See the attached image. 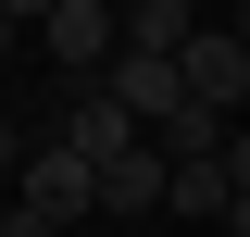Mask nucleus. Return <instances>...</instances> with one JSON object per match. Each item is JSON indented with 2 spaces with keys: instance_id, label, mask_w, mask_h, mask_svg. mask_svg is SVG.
I'll return each mask as SVG.
<instances>
[{
  "instance_id": "3",
  "label": "nucleus",
  "mask_w": 250,
  "mask_h": 237,
  "mask_svg": "<svg viewBox=\"0 0 250 237\" xmlns=\"http://www.w3.org/2000/svg\"><path fill=\"white\" fill-rule=\"evenodd\" d=\"M100 88H113L138 125H175V113H188V62H163V50H125L113 75H100Z\"/></svg>"
},
{
  "instance_id": "8",
  "label": "nucleus",
  "mask_w": 250,
  "mask_h": 237,
  "mask_svg": "<svg viewBox=\"0 0 250 237\" xmlns=\"http://www.w3.org/2000/svg\"><path fill=\"white\" fill-rule=\"evenodd\" d=\"M13 38H25V25H13V13H0V50H13Z\"/></svg>"
},
{
  "instance_id": "11",
  "label": "nucleus",
  "mask_w": 250,
  "mask_h": 237,
  "mask_svg": "<svg viewBox=\"0 0 250 237\" xmlns=\"http://www.w3.org/2000/svg\"><path fill=\"white\" fill-rule=\"evenodd\" d=\"M100 237H138V225H100Z\"/></svg>"
},
{
  "instance_id": "9",
  "label": "nucleus",
  "mask_w": 250,
  "mask_h": 237,
  "mask_svg": "<svg viewBox=\"0 0 250 237\" xmlns=\"http://www.w3.org/2000/svg\"><path fill=\"white\" fill-rule=\"evenodd\" d=\"M225 25H238V38H250V0H238V13H225Z\"/></svg>"
},
{
  "instance_id": "10",
  "label": "nucleus",
  "mask_w": 250,
  "mask_h": 237,
  "mask_svg": "<svg viewBox=\"0 0 250 237\" xmlns=\"http://www.w3.org/2000/svg\"><path fill=\"white\" fill-rule=\"evenodd\" d=\"M0 225H13V187H0Z\"/></svg>"
},
{
  "instance_id": "2",
  "label": "nucleus",
  "mask_w": 250,
  "mask_h": 237,
  "mask_svg": "<svg viewBox=\"0 0 250 237\" xmlns=\"http://www.w3.org/2000/svg\"><path fill=\"white\" fill-rule=\"evenodd\" d=\"M188 100H213V113L238 125V100H250V38L238 25H200L188 38Z\"/></svg>"
},
{
  "instance_id": "4",
  "label": "nucleus",
  "mask_w": 250,
  "mask_h": 237,
  "mask_svg": "<svg viewBox=\"0 0 250 237\" xmlns=\"http://www.w3.org/2000/svg\"><path fill=\"white\" fill-rule=\"evenodd\" d=\"M62 138H75V150H88V162H100V175H113L125 150H150V125L125 113L113 88H75V113H62Z\"/></svg>"
},
{
  "instance_id": "7",
  "label": "nucleus",
  "mask_w": 250,
  "mask_h": 237,
  "mask_svg": "<svg viewBox=\"0 0 250 237\" xmlns=\"http://www.w3.org/2000/svg\"><path fill=\"white\" fill-rule=\"evenodd\" d=\"M25 150H38V138H25V125H13V113H0V187L25 175Z\"/></svg>"
},
{
  "instance_id": "1",
  "label": "nucleus",
  "mask_w": 250,
  "mask_h": 237,
  "mask_svg": "<svg viewBox=\"0 0 250 237\" xmlns=\"http://www.w3.org/2000/svg\"><path fill=\"white\" fill-rule=\"evenodd\" d=\"M13 200H25V212H50V225L75 237V225L100 212V162H88L75 138H38V150H25V175H13Z\"/></svg>"
},
{
  "instance_id": "5",
  "label": "nucleus",
  "mask_w": 250,
  "mask_h": 237,
  "mask_svg": "<svg viewBox=\"0 0 250 237\" xmlns=\"http://www.w3.org/2000/svg\"><path fill=\"white\" fill-rule=\"evenodd\" d=\"M163 200H175V162L163 150H125L113 175H100V225H150Z\"/></svg>"
},
{
  "instance_id": "6",
  "label": "nucleus",
  "mask_w": 250,
  "mask_h": 237,
  "mask_svg": "<svg viewBox=\"0 0 250 237\" xmlns=\"http://www.w3.org/2000/svg\"><path fill=\"white\" fill-rule=\"evenodd\" d=\"M163 212H175V225H225V212H238V175H225V150H213V162H175V200H163Z\"/></svg>"
}]
</instances>
